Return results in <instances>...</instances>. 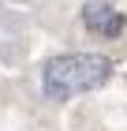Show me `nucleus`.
<instances>
[{
    "label": "nucleus",
    "mask_w": 127,
    "mask_h": 131,
    "mask_svg": "<svg viewBox=\"0 0 127 131\" xmlns=\"http://www.w3.org/2000/svg\"><path fill=\"white\" fill-rule=\"evenodd\" d=\"M82 26L97 38H120L127 30V15L112 0H86L82 4Z\"/></svg>",
    "instance_id": "nucleus-2"
},
{
    "label": "nucleus",
    "mask_w": 127,
    "mask_h": 131,
    "mask_svg": "<svg viewBox=\"0 0 127 131\" xmlns=\"http://www.w3.org/2000/svg\"><path fill=\"white\" fill-rule=\"evenodd\" d=\"M112 79V60L105 52H60L41 68V94L52 101H67L78 94H94Z\"/></svg>",
    "instance_id": "nucleus-1"
}]
</instances>
